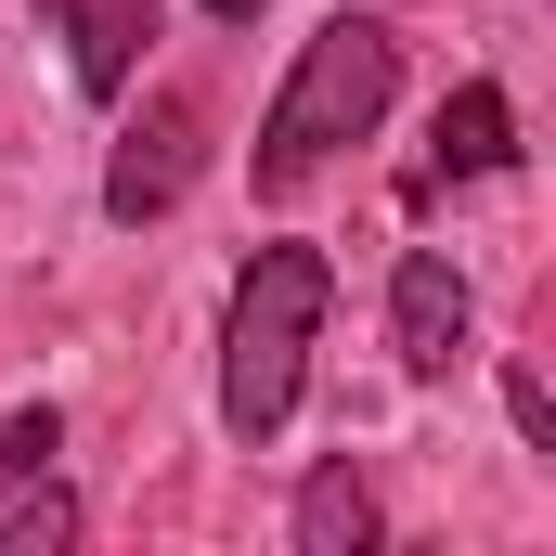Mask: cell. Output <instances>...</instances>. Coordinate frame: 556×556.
Wrapping results in <instances>:
<instances>
[{
  "label": "cell",
  "instance_id": "1",
  "mask_svg": "<svg viewBox=\"0 0 556 556\" xmlns=\"http://www.w3.org/2000/svg\"><path fill=\"white\" fill-rule=\"evenodd\" d=\"M324 247H247L233 273V324H220V415L233 440H285L298 389H311V337H324Z\"/></svg>",
  "mask_w": 556,
  "mask_h": 556
},
{
  "label": "cell",
  "instance_id": "2",
  "mask_svg": "<svg viewBox=\"0 0 556 556\" xmlns=\"http://www.w3.org/2000/svg\"><path fill=\"white\" fill-rule=\"evenodd\" d=\"M389 91H402V39H389L376 13H324V26L298 39V65H285L273 117H260V181L298 194L337 142H363L389 117Z\"/></svg>",
  "mask_w": 556,
  "mask_h": 556
},
{
  "label": "cell",
  "instance_id": "3",
  "mask_svg": "<svg viewBox=\"0 0 556 556\" xmlns=\"http://www.w3.org/2000/svg\"><path fill=\"white\" fill-rule=\"evenodd\" d=\"M194 168H207V117H194V91H155L117 142V168H104V220H168L181 194H194Z\"/></svg>",
  "mask_w": 556,
  "mask_h": 556
},
{
  "label": "cell",
  "instance_id": "4",
  "mask_svg": "<svg viewBox=\"0 0 556 556\" xmlns=\"http://www.w3.org/2000/svg\"><path fill=\"white\" fill-rule=\"evenodd\" d=\"M389 350H402V376H453V350H466V273L440 247L389 273Z\"/></svg>",
  "mask_w": 556,
  "mask_h": 556
},
{
  "label": "cell",
  "instance_id": "5",
  "mask_svg": "<svg viewBox=\"0 0 556 556\" xmlns=\"http://www.w3.org/2000/svg\"><path fill=\"white\" fill-rule=\"evenodd\" d=\"M65 13V39H78V91L91 104H117L142 78V39H155V0H52Z\"/></svg>",
  "mask_w": 556,
  "mask_h": 556
},
{
  "label": "cell",
  "instance_id": "6",
  "mask_svg": "<svg viewBox=\"0 0 556 556\" xmlns=\"http://www.w3.org/2000/svg\"><path fill=\"white\" fill-rule=\"evenodd\" d=\"M78 544V492L52 479V453H0V556H65Z\"/></svg>",
  "mask_w": 556,
  "mask_h": 556
},
{
  "label": "cell",
  "instance_id": "7",
  "mask_svg": "<svg viewBox=\"0 0 556 556\" xmlns=\"http://www.w3.org/2000/svg\"><path fill=\"white\" fill-rule=\"evenodd\" d=\"M285 531H298V556H363V544H376V492H363L350 466H311Z\"/></svg>",
  "mask_w": 556,
  "mask_h": 556
},
{
  "label": "cell",
  "instance_id": "8",
  "mask_svg": "<svg viewBox=\"0 0 556 556\" xmlns=\"http://www.w3.org/2000/svg\"><path fill=\"white\" fill-rule=\"evenodd\" d=\"M505 155H518V117H505V91H492V78H466V91L440 104V181H453V168H466V181H492Z\"/></svg>",
  "mask_w": 556,
  "mask_h": 556
},
{
  "label": "cell",
  "instance_id": "9",
  "mask_svg": "<svg viewBox=\"0 0 556 556\" xmlns=\"http://www.w3.org/2000/svg\"><path fill=\"white\" fill-rule=\"evenodd\" d=\"M505 415L531 427V440H556V402H544V376H505Z\"/></svg>",
  "mask_w": 556,
  "mask_h": 556
},
{
  "label": "cell",
  "instance_id": "10",
  "mask_svg": "<svg viewBox=\"0 0 556 556\" xmlns=\"http://www.w3.org/2000/svg\"><path fill=\"white\" fill-rule=\"evenodd\" d=\"M207 13H220V26H247V13H260V0H207Z\"/></svg>",
  "mask_w": 556,
  "mask_h": 556
}]
</instances>
